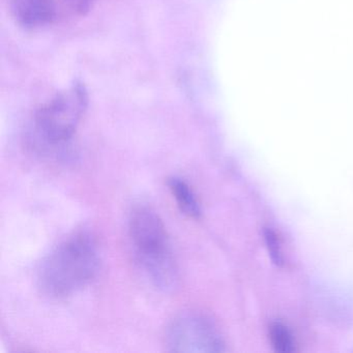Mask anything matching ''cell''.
<instances>
[{
    "label": "cell",
    "instance_id": "4",
    "mask_svg": "<svg viewBox=\"0 0 353 353\" xmlns=\"http://www.w3.org/2000/svg\"><path fill=\"white\" fill-rule=\"evenodd\" d=\"M171 352H221L224 341L214 322L203 314L185 312L175 317L165 334Z\"/></svg>",
    "mask_w": 353,
    "mask_h": 353
},
{
    "label": "cell",
    "instance_id": "3",
    "mask_svg": "<svg viewBox=\"0 0 353 353\" xmlns=\"http://www.w3.org/2000/svg\"><path fill=\"white\" fill-rule=\"evenodd\" d=\"M88 102L85 88L76 82L41 106L32 121L39 142L55 146L71 139L85 113Z\"/></svg>",
    "mask_w": 353,
    "mask_h": 353
},
{
    "label": "cell",
    "instance_id": "7",
    "mask_svg": "<svg viewBox=\"0 0 353 353\" xmlns=\"http://www.w3.org/2000/svg\"><path fill=\"white\" fill-rule=\"evenodd\" d=\"M270 340L276 351L289 353L294 351V341L288 328L280 322L270 326Z\"/></svg>",
    "mask_w": 353,
    "mask_h": 353
},
{
    "label": "cell",
    "instance_id": "5",
    "mask_svg": "<svg viewBox=\"0 0 353 353\" xmlns=\"http://www.w3.org/2000/svg\"><path fill=\"white\" fill-rule=\"evenodd\" d=\"M14 18L26 28H38L51 23L55 16L53 0H10Z\"/></svg>",
    "mask_w": 353,
    "mask_h": 353
},
{
    "label": "cell",
    "instance_id": "1",
    "mask_svg": "<svg viewBox=\"0 0 353 353\" xmlns=\"http://www.w3.org/2000/svg\"><path fill=\"white\" fill-rule=\"evenodd\" d=\"M99 268L96 241L86 233H76L59 243L43 262L39 282L50 296H70L88 286L96 278Z\"/></svg>",
    "mask_w": 353,
    "mask_h": 353
},
{
    "label": "cell",
    "instance_id": "9",
    "mask_svg": "<svg viewBox=\"0 0 353 353\" xmlns=\"http://www.w3.org/2000/svg\"><path fill=\"white\" fill-rule=\"evenodd\" d=\"M65 1L72 9L80 12V13H83L86 10L90 9L94 0H65Z\"/></svg>",
    "mask_w": 353,
    "mask_h": 353
},
{
    "label": "cell",
    "instance_id": "2",
    "mask_svg": "<svg viewBox=\"0 0 353 353\" xmlns=\"http://www.w3.org/2000/svg\"><path fill=\"white\" fill-rule=\"evenodd\" d=\"M130 235L138 261L154 286L172 290L179 281L164 223L152 208L136 206L130 216Z\"/></svg>",
    "mask_w": 353,
    "mask_h": 353
},
{
    "label": "cell",
    "instance_id": "8",
    "mask_svg": "<svg viewBox=\"0 0 353 353\" xmlns=\"http://www.w3.org/2000/svg\"><path fill=\"white\" fill-rule=\"evenodd\" d=\"M265 241L268 252H270V256H272V261L276 265H282L283 256L280 249V243H279V239H276V235L274 234V231L270 230V229H266Z\"/></svg>",
    "mask_w": 353,
    "mask_h": 353
},
{
    "label": "cell",
    "instance_id": "6",
    "mask_svg": "<svg viewBox=\"0 0 353 353\" xmlns=\"http://www.w3.org/2000/svg\"><path fill=\"white\" fill-rule=\"evenodd\" d=\"M168 185L181 212L189 218H200L201 206L192 188L179 177H171Z\"/></svg>",
    "mask_w": 353,
    "mask_h": 353
}]
</instances>
